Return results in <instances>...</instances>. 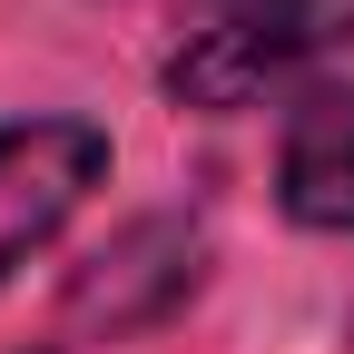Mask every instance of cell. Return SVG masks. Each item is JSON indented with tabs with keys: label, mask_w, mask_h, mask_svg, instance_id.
Returning <instances> with one entry per match:
<instances>
[{
	"label": "cell",
	"mask_w": 354,
	"mask_h": 354,
	"mask_svg": "<svg viewBox=\"0 0 354 354\" xmlns=\"http://www.w3.org/2000/svg\"><path fill=\"white\" fill-rule=\"evenodd\" d=\"M354 39V0H246V10L187 30V50L167 59V88L187 109H256L276 79L305 59H335Z\"/></svg>",
	"instance_id": "6da1fadb"
},
{
	"label": "cell",
	"mask_w": 354,
	"mask_h": 354,
	"mask_svg": "<svg viewBox=\"0 0 354 354\" xmlns=\"http://www.w3.org/2000/svg\"><path fill=\"white\" fill-rule=\"evenodd\" d=\"M197 256H207V236L187 227V216H138V227H118V236L69 276L50 344H109V335L158 325L167 305L197 286Z\"/></svg>",
	"instance_id": "7a4b0ae2"
},
{
	"label": "cell",
	"mask_w": 354,
	"mask_h": 354,
	"mask_svg": "<svg viewBox=\"0 0 354 354\" xmlns=\"http://www.w3.org/2000/svg\"><path fill=\"white\" fill-rule=\"evenodd\" d=\"M99 177H109V128H88V118H10L0 128V276L50 246Z\"/></svg>",
	"instance_id": "3957f363"
},
{
	"label": "cell",
	"mask_w": 354,
	"mask_h": 354,
	"mask_svg": "<svg viewBox=\"0 0 354 354\" xmlns=\"http://www.w3.org/2000/svg\"><path fill=\"white\" fill-rule=\"evenodd\" d=\"M276 197H286L295 227H315V236H354V79L315 88V99L286 118Z\"/></svg>",
	"instance_id": "277c9868"
},
{
	"label": "cell",
	"mask_w": 354,
	"mask_h": 354,
	"mask_svg": "<svg viewBox=\"0 0 354 354\" xmlns=\"http://www.w3.org/2000/svg\"><path fill=\"white\" fill-rule=\"evenodd\" d=\"M207 10H216V20H227V10H246V0H207Z\"/></svg>",
	"instance_id": "5b68a950"
}]
</instances>
